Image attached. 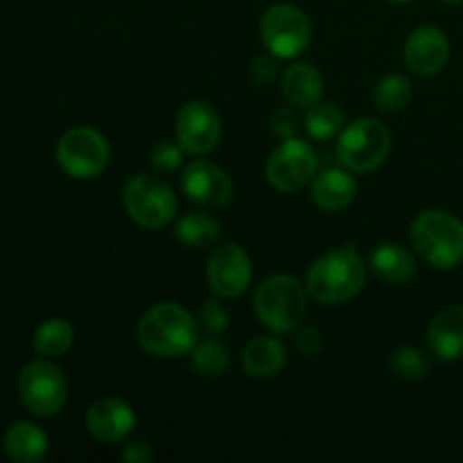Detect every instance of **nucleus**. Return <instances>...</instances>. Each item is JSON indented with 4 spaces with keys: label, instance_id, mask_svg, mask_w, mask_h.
<instances>
[{
    "label": "nucleus",
    "instance_id": "1",
    "mask_svg": "<svg viewBox=\"0 0 463 463\" xmlns=\"http://www.w3.org/2000/svg\"><path fill=\"white\" fill-rule=\"evenodd\" d=\"M136 339L154 357L188 355L197 344V321L176 303H158L140 317Z\"/></svg>",
    "mask_w": 463,
    "mask_h": 463
},
{
    "label": "nucleus",
    "instance_id": "2",
    "mask_svg": "<svg viewBox=\"0 0 463 463\" xmlns=\"http://www.w3.org/2000/svg\"><path fill=\"white\" fill-rule=\"evenodd\" d=\"M366 279V265L353 244L328 251L317 258L307 269L306 288L319 303H344L362 292Z\"/></svg>",
    "mask_w": 463,
    "mask_h": 463
},
{
    "label": "nucleus",
    "instance_id": "3",
    "mask_svg": "<svg viewBox=\"0 0 463 463\" xmlns=\"http://www.w3.org/2000/svg\"><path fill=\"white\" fill-rule=\"evenodd\" d=\"M253 307L262 326L274 333H294L307 312L306 289L294 276L276 274L262 280L253 297Z\"/></svg>",
    "mask_w": 463,
    "mask_h": 463
},
{
    "label": "nucleus",
    "instance_id": "4",
    "mask_svg": "<svg viewBox=\"0 0 463 463\" xmlns=\"http://www.w3.org/2000/svg\"><path fill=\"white\" fill-rule=\"evenodd\" d=\"M410 235L416 253L437 269H452L463 260V222L450 213H420Z\"/></svg>",
    "mask_w": 463,
    "mask_h": 463
},
{
    "label": "nucleus",
    "instance_id": "5",
    "mask_svg": "<svg viewBox=\"0 0 463 463\" xmlns=\"http://www.w3.org/2000/svg\"><path fill=\"white\" fill-rule=\"evenodd\" d=\"M392 149V131L375 118H360L339 134L337 158L357 175L378 170Z\"/></svg>",
    "mask_w": 463,
    "mask_h": 463
},
{
    "label": "nucleus",
    "instance_id": "6",
    "mask_svg": "<svg viewBox=\"0 0 463 463\" xmlns=\"http://www.w3.org/2000/svg\"><path fill=\"white\" fill-rule=\"evenodd\" d=\"M122 203L131 220L143 229L158 231L176 215V194L161 176L136 175L122 190Z\"/></svg>",
    "mask_w": 463,
    "mask_h": 463
},
{
    "label": "nucleus",
    "instance_id": "7",
    "mask_svg": "<svg viewBox=\"0 0 463 463\" xmlns=\"http://www.w3.org/2000/svg\"><path fill=\"white\" fill-rule=\"evenodd\" d=\"M260 34L267 50L279 59H294L306 52L312 39L310 18L297 5L279 3L265 12Z\"/></svg>",
    "mask_w": 463,
    "mask_h": 463
},
{
    "label": "nucleus",
    "instance_id": "8",
    "mask_svg": "<svg viewBox=\"0 0 463 463\" xmlns=\"http://www.w3.org/2000/svg\"><path fill=\"white\" fill-rule=\"evenodd\" d=\"M111 147L98 129L75 127L66 131L57 143V163L66 175L75 179H93L109 165Z\"/></svg>",
    "mask_w": 463,
    "mask_h": 463
},
{
    "label": "nucleus",
    "instance_id": "9",
    "mask_svg": "<svg viewBox=\"0 0 463 463\" xmlns=\"http://www.w3.org/2000/svg\"><path fill=\"white\" fill-rule=\"evenodd\" d=\"M21 401L32 414L54 416L63 410L68 401V380L52 362L36 360L23 366L18 375Z\"/></svg>",
    "mask_w": 463,
    "mask_h": 463
},
{
    "label": "nucleus",
    "instance_id": "10",
    "mask_svg": "<svg viewBox=\"0 0 463 463\" xmlns=\"http://www.w3.org/2000/svg\"><path fill=\"white\" fill-rule=\"evenodd\" d=\"M319 170V156L315 149L301 138H285L265 167L267 181L280 193H297L306 188Z\"/></svg>",
    "mask_w": 463,
    "mask_h": 463
},
{
    "label": "nucleus",
    "instance_id": "11",
    "mask_svg": "<svg viewBox=\"0 0 463 463\" xmlns=\"http://www.w3.org/2000/svg\"><path fill=\"white\" fill-rule=\"evenodd\" d=\"M175 131L179 147L185 154L199 156V154H208L220 143L222 122L211 104L203 102V99H193V102L181 107Z\"/></svg>",
    "mask_w": 463,
    "mask_h": 463
},
{
    "label": "nucleus",
    "instance_id": "12",
    "mask_svg": "<svg viewBox=\"0 0 463 463\" xmlns=\"http://www.w3.org/2000/svg\"><path fill=\"white\" fill-rule=\"evenodd\" d=\"M251 260L240 244L229 242L217 247L208 258V288L222 298H235L247 292L251 283Z\"/></svg>",
    "mask_w": 463,
    "mask_h": 463
},
{
    "label": "nucleus",
    "instance_id": "13",
    "mask_svg": "<svg viewBox=\"0 0 463 463\" xmlns=\"http://www.w3.org/2000/svg\"><path fill=\"white\" fill-rule=\"evenodd\" d=\"M181 190L190 202L203 208H222L233 199V181L211 161H193L181 175Z\"/></svg>",
    "mask_w": 463,
    "mask_h": 463
},
{
    "label": "nucleus",
    "instance_id": "14",
    "mask_svg": "<svg viewBox=\"0 0 463 463\" xmlns=\"http://www.w3.org/2000/svg\"><path fill=\"white\" fill-rule=\"evenodd\" d=\"M450 57L448 36L439 27L423 25L410 34L405 43V63L416 75H437Z\"/></svg>",
    "mask_w": 463,
    "mask_h": 463
},
{
    "label": "nucleus",
    "instance_id": "15",
    "mask_svg": "<svg viewBox=\"0 0 463 463\" xmlns=\"http://www.w3.org/2000/svg\"><path fill=\"white\" fill-rule=\"evenodd\" d=\"M86 428L98 441L118 443L136 428V414L120 398H99L86 414Z\"/></svg>",
    "mask_w": 463,
    "mask_h": 463
},
{
    "label": "nucleus",
    "instance_id": "16",
    "mask_svg": "<svg viewBox=\"0 0 463 463\" xmlns=\"http://www.w3.org/2000/svg\"><path fill=\"white\" fill-rule=\"evenodd\" d=\"M428 346L441 362L463 357V306L443 307L428 328Z\"/></svg>",
    "mask_w": 463,
    "mask_h": 463
},
{
    "label": "nucleus",
    "instance_id": "17",
    "mask_svg": "<svg viewBox=\"0 0 463 463\" xmlns=\"http://www.w3.org/2000/svg\"><path fill=\"white\" fill-rule=\"evenodd\" d=\"M357 194V184L348 172L339 170V167H330L321 175L315 176L312 181V199L319 208L328 213L344 211L351 206V202Z\"/></svg>",
    "mask_w": 463,
    "mask_h": 463
},
{
    "label": "nucleus",
    "instance_id": "18",
    "mask_svg": "<svg viewBox=\"0 0 463 463\" xmlns=\"http://www.w3.org/2000/svg\"><path fill=\"white\" fill-rule=\"evenodd\" d=\"M371 274L387 285H402L416 276L414 256L401 244L384 242L371 253Z\"/></svg>",
    "mask_w": 463,
    "mask_h": 463
},
{
    "label": "nucleus",
    "instance_id": "19",
    "mask_svg": "<svg viewBox=\"0 0 463 463\" xmlns=\"http://www.w3.org/2000/svg\"><path fill=\"white\" fill-rule=\"evenodd\" d=\"M288 355L285 346L274 337H256L242 351V366L247 375L258 380L274 378L283 371Z\"/></svg>",
    "mask_w": 463,
    "mask_h": 463
},
{
    "label": "nucleus",
    "instance_id": "20",
    "mask_svg": "<svg viewBox=\"0 0 463 463\" xmlns=\"http://www.w3.org/2000/svg\"><path fill=\"white\" fill-rule=\"evenodd\" d=\"M280 90L297 107H312L324 95V77L312 63H294L280 75Z\"/></svg>",
    "mask_w": 463,
    "mask_h": 463
},
{
    "label": "nucleus",
    "instance_id": "21",
    "mask_svg": "<svg viewBox=\"0 0 463 463\" xmlns=\"http://www.w3.org/2000/svg\"><path fill=\"white\" fill-rule=\"evenodd\" d=\"M5 452L16 463H36L48 452V437L34 423H14L5 434Z\"/></svg>",
    "mask_w": 463,
    "mask_h": 463
},
{
    "label": "nucleus",
    "instance_id": "22",
    "mask_svg": "<svg viewBox=\"0 0 463 463\" xmlns=\"http://www.w3.org/2000/svg\"><path fill=\"white\" fill-rule=\"evenodd\" d=\"M220 222L206 213H188L176 222L175 235L188 249H206L220 240Z\"/></svg>",
    "mask_w": 463,
    "mask_h": 463
},
{
    "label": "nucleus",
    "instance_id": "23",
    "mask_svg": "<svg viewBox=\"0 0 463 463\" xmlns=\"http://www.w3.org/2000/svg\"><path fill=\"white\" fill-rule=\"evenodd\" d=\"M75 342V330L68 321L50 319L34 333V351L43 357H59Z\"/></svg>",
    "mask_w": 463,
    "mask_h": 463
},
{
    "label": "nucleus",
    "instance_id": "24",
    "mask_svg": "<svg viewBox=\"0 0 463 463\" xmlns=\"http://www.w3.org/2000/svg\"><path fill=\"white\" fill-rule=\"evenodd\" d=\"M411 93H414V89L405 75H387L375 84L373 102L380 111L396 113L410 104Z\"/></svg>",
    "mask_w": 463,
    "mask_h": 463
},
{
    "label": "nucleus",
    "instance_id": "25",
    "mask_svg": "<svg viewBox=\"0 0 463 463\" xmlns=\"http://www.w3.org/2000/svg\"><path fill=\"white\" fill-rule=\"evenodd\" d=\"M344 127V111L337 104L330 102H315L310 111L306 113V129L312 138L330 140L342 131Z\"/></svg>",
    "mask_w": 463,
    "mask_h": 463
},
{
    "label": "nucleus",
    "instance_id": "26",
    "mask_svg": "<svg viewBox=\"0 0 463 463\" xmlns=\"http://www.w3.org/2000/svg\"><path fill=\"white\" fill-rule=\"evenodd\" d=\"M190 357H193L194 371L202 375H208V378L222 375L229 369V351L215 337H206L194 344V348L190 351Z\"/></svg>",
    "mask_w": 463,
    "mask_h": 463
},
{
    "label": "nucleus",
    "instance_id": "27",
    "mask_svg": "<svg viewBox=\"0 0 463 463\" xmlns=\"http://www.w3.org/2000/svg\"><path fill=\"white\" fill-rule=\"evenodd\" d=\"M389 369L402 380H420L428 375L430 360L419 348L402 346L389 355Z\"/></svg>",
    "mask_w": 463,
    "mask_h": 463
},
{
    "label": "nucleus",
    "instance_id": "28",
    "mask_svg": "<svg viewBox=\"0 0 463 463\" xmlns=\"http://www.w3.org/2000/svg\"><path fill=\"white\" fill-rule=\"evenodd\" d=\"M197 326L208 335V337H215V335L224 333L226 326H229V315L222 307V303L217 301H203L199 307L197 315Z\"/></svg>",
    "mask_w": 463,
    "mask_h": 463
},
{
    "label": "nucleus",
    "instance_id": "29",
    "mask_svg": "<svg viewBox=\"0 0 463 463\" xmlns=\"http://www.w3.org/2000/svg\"><path fill=\"white\" fill-rule=\"evenodd\" d=\"M181 154H184V149L172 143L156 145L152 152V167L161 172V175H170V172H175L181 165V158H184Z\"/></svg>",
    "mask_w": 463,
    "mask_h": 463
},
{
    "label": "nucleus",
    "instance_id": "30",
    "mask_svg": "<svg viewBox=\"0 0 463 463\" xmlns=\"http://www.w3.org/2000/svg\"><path fill=\"white\" fill-rule=\"evenodd\" d=\"M269 125L283 140L294 138V136H297V127H298L297 116H294L292 111H288V109H276L269 118Z\"/></svg>",
    "mask_w": 463,
    "mask_h": 463
},
{
    "label": "nucleus",
    "instance_id": "31",
    "mask_svg": "<svg viewBox=\"0 0 463 463\" xmlns=\"http://www.w3.org/2000/svg\"><path fill=\"white\" fill-rule=\"evenodd\" d=\"M321 346H324V337H321L319 330L312 328V326H306V328L298 330V335H297L298 353L312 357L321 351Z\"/></svg>",
    "mask_w": 463,
    "mask_h": 463
},
{
    "label": "nucleus",
    "instance_id": "32",
    "mask_svg": "<svg viewBox=\"0 0 463 463\" xmlns=\"http://www.w3.org/2000/svg\"><path fill=\"white\" fill-rule=\"evenodd\" d=\"M122 459L129 463H149L154 459V450L147 439H138L122 450Z\"/></svg>",
    "mask_w": 463,
    "mask_h": 463
},
{
    "label": "nucleus",
    "instance_id": "33",
    "mask_svg": "<svg viewBox=\"0 0 463 463\" xmlns=\"http://www.w3.org/2000/svg\"><path fill=\"white\" fill-rule=\"evenodd\" d=\"M251 77L258 84H269L276 77V63L269 57H258L251 66Z\"/></svg>",
    "mask_w": 463,
    "mask_h": 463
},
{
    "label": "nucleus",
    "instance_id": "34",
    "mask_svg": "<svg viewBox=\"0 0 463 463\" xmlns=\"http://www.w3.org/2000/svg\"><path fill=\"white\" fill-rule=\"evenodd\" d=\"M443 3H450V5H463V0H443Z\"/></svg>",
    "mask_w": 463,
    "mask_h": 463
},
{
    "label": "nucleus",
    "instance_id": "35",
    "mask_svg": "<svg viewBox=\"0 0 463 463\" xmlns=\"http://www.w3.org/2000/svg\"><path fill=\"white\" fill-rule=\"evenodd\" d=\"M389 3H410V0H389Z\"/></svg>",
    "mask_w": 463,
    "mask_h": 463
}]
</instances>
